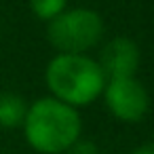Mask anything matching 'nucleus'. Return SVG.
<instances>
[{
	"label": "nucleus",
	"instance_id": "obj_3",
	"mask_svg": "<svg viewBox=\"0 0 154 154\" xmlns=\"http://www.w3.org/2000/svg\"><path fill=\"white\" fill-rule=\"evenodd\" d=\"M103 36V19L91 9H70L53 17L47 38L59 53H87Z\"/></svg>",
	"mask_w": 154,
	"mask_h": 154
},
{
	"label": "nucleus",
	"instance_id": "obj_2",
	"mask_svg": "<svg viewBox=\"0 0 154 154\" xmlns=\"http://www.w3.org/2000/svg\"><path fill=\"white\" fill-rule=\"evenodd\" d=\"M82 131L78 110L55 99L42 97L28 106L23 133L28 143L40 154H63Z\"/></svg>",
	"mask_w": 154,
	"mask_h": 154
},
{
	"label": "nucleus",
	"instance_id": "obj_10",
	"mask_svg": "<svg viewBox=\"0 0 154 154\" xmlns=\"http://www.w3.org/2000/svg\"><path fill=\"white\" fill-rule=\"evenodd\" d=\"M0 154H7V152H0Z\"/></svg>",
	"mask_w": 154,
	"mask_h": 154
},
{
	"label": "nucleus",
	"instance_id": "obj_6",
	"mask_svg": "<svg viewBox=\"0 0 154 154\" xmlns=\"http://www.w3.org/2000/svg\"><path fill=\"white\" fill-rule=\"evenodd\" d=\"M28 114V101L13 91L0 93V127L2 129H17L23 127Z\"/></svg>",
	"mask_w": 154,
	"mask_h": 154
},
{
	"label": "nucleus",
	"instance_id": "obj_4",
	"mask_svg": "<svg viewBox=\"0 0 154 154\" xmlns=\"http://www.w3.org/2000/svg\"><path fill=\"white\" fill-rule=\"evenodd\" d=\"M106 106L122 122H139L150 108V95L146 87L135 78H112L106 82L103 93Z\"/></svg>",
	"mask_w": 154,
	"mask_h": 154
},
{
	"label": "nucleus",
	"instance_id": "obj_8",
	"mask_svg": "<svg viewBox=\"0 0 154 154\" xmlns=\"http://www.w3.org/2000/svg\"><path fill=\"white\" fill-rule=\"evenodd\" d=\"M63 154H99V150H97V146H95V141H91V139H76Z\"/></svg>",
	"mask_w": 154,
	"mask_h": 154
},
{
	"label": "nucleus",
	"instance_id": "obj_5",
	"mask_svg": "<svg viewBox=\"0 0 154 154\" xmlns=\"http://www.w3.org/2000/svg\"><path fill=\"white\" fill-rule=\"evenodd\" d=\"M139 61H141L139 47L135 40H131L127 36H116V38L108 40L99 53V59H97V63L108 80L135 76Z\"/></svg>",
	"mask_w": 154,
	"mask_h": 154
},
{
	"label": "nucleus",
	"instance_id": "obj_7",
	"mask_svg": "<svg viewBox=\"0 0 154 154\" xmlns=\"http://www.w3.org/2000/svg\"><path fill=\"white\" fill-rule=\"evenodd\" d=\"M66 5H68V0H30L32 13L42 21H51L53 17L63 13Z\"/></svg>",
	"mask_w": 154,
	"mask_h": 154
},
{
	"label": "nucleus",
	"instance_id": "obj_1",
	"mask_svg": "<svg viewBox=\"0 0 154 154\" xmlns=\"http://www.w3.org/2000/svg\"><path fill=\"white\" fill-rule=\"evenodd\" d=\"M45 80L51 97L72 108L93 103L108 82L97 59L85 53H57L47 66Z\"/></svg>",
	"mask_w": 154,
	"mask_h": 154
},
{
	"label": "nucleus",
	"instance_id": "obj_9",
	"mask_svg": "<svg viewBox=\"0 0 154 154\" xmlns=\"http://www.w3.org/2000/svg\"><path fill=\"white\" fill-rule=\"evenodd\" d=\"M131 154H154V141H146L139 148H135Z\"/></svg>",
	"mask_w": 154,
	"mask_h": 154
}]
</instances>
